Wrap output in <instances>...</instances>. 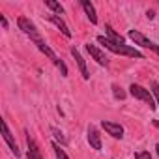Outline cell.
Here are the masks:
<instances>
[{"instance_id": "cell-20", "label": "cell", "mask_w": 159, "mask_h": 159, "mask_svg": "<svg viewBox=\"0 0 159 159\" xmlns=\"http://www.w3.org/2000/svg\"><path fill=\"white\" fill-rule=\"evenodd\" d=\"M135 159H152L150 152H135Z\"/></svg>"}, {"instance_id": "cell-14", "label": "cell", "mask_w": 159, "mask_h": 159, "mask_svg": "<svg viewBox=\"0 0 159 159\" xmlns=\"http://www.w3.org/2000/svg\"><path fill=\"white\" fill-rule=\"evenodd\" d=\"M105 30H107V34H109V39H111V41H114V43H118V45H125L124 38H122L120 34H116V32L112 30V26H111V25H105Z\"/></svg>"}, {"instance_id": "cell-8", "label": "cell", "mask_w": 159, "mask_h": 159, "mask_svg": "<svg viewBox=\"0 0 159 159\" xmlns=\"http://www.w3.org/2000/svg\"><path fill=\"white\" fill-rule=\"evenodd\" d=\"M101 127L114 139H122L124 137V127L120 124H114V122H109V120H103L101 122Z\"/></svg>"}, {"instance_id": "cell-21", "label": "cell", "mask_w": 159, "mask_h": 159, "mask_svg": "<svg viewBox=\"0 0 159 159\" xmlns=\"http://www.w3.org/2000/svg\"><path fill=\"white\" fill-rule=\"evenodd\" d=\"M0 21H2V26H4V28H8V21H6L4 15H0Z\"/></svg>"}, {"instance_id": "cell-4", "label": "cell", "mask_w": 159, "mask_h": 159, "mask_svg": "<svg viewBox=\"0 0 159 159\" xmlns=\"http://www.w3.org/2000/svg\"><path fill=\"white\" fill-rule=\"evenodd\" d=\"M129 94H131L135 99H140V101H144L146 105H150V109H155L153 96H152L150 90H146V88H142V86H139V84H131V86H129Z\"/></svg>"}, {"instance_id": "cell-23", "label": "cell", "mask_w": 159, "mask_h": 159, "mask_svg": "<svg viewBox=\"0 0 159 159\" xmlns=\"http://www.w3.org/2000/svg\"><path fill=\"white\" fill-rule=\"evenodd\" d=\"M153 125H155V127L159 129V120H153Z\"/></svg>"}, {"instance_id": "cell-19", "label": "cell", "mask_w": 159, "mask_h": 159, "mask_svg": "<svg viewBox=\"0 0 159 159\" xmlns=\"http://www.w3.org/2000/svg\"><path fill=\"white\" fill-rule=\"evenodd\" d=\"M150 88H152V94L155 96V99H157V105H159V84H157L155 81H152V83H150Z\"/></svg>"}, {"instance_id": "cell-7", "label": "cell", "mask_w": 159, "mask_h": 159, "mask_svg": "<svg viewBox=\"0 0 159 159\" xmlns=\"http://www.w3.org/2000/svg\"><path fill=\"white\" fill-rule=\"evenodd\" d=\"M86 51H88V54H90V56H92L99 66H105V67L109 66V58H107V56H105V52H103V51H99L96 45L88 43V45H86Z\"/></svg>"}, {"instance_id": "cell-18", "label": "cell", "mask_w": 159, "mask_h": 159, "mask_svg": "<svg viewBox=\"0 0 159 159\" xmlns=\"http://www.w3.org/2000/svg\"><path fill=\"white\" fill-rule=\"evenodd\" d=\"M51 131H52L54 139H56V140H60V144H66V137L62 135V131H58L56 127H51Z\"/></svg>"}, {"instance_id": "cell-13", "label": "cell", "mask_w": 159, "mask_h": 159, "mask_svg": "<svg viewBox=\"0 0 159 159\" xmlns=\"http://www.w3.org/2000/svg\"><path fill=\"white\" fill-rule=\"evenodd\" d=\"M81 6H83L84 13L88 15L90 23H92V25H96V23H98V15H96V8H94V4H92V2H88V0H83Z\"/></svg>"}, {"instance_id": "cell-24", "label": "cell", "mask_w": 159, "mask_h": 159, "mask_svg": "<svg viewBox=\"0 0 159 159\" xmlns=\"http://www.w3.org/2000/svg\"><path fill=\"white\" fill-rule=\"evenodd\" d=\"M155 150H157V155H159V144H157V146H155Z\"/></svg>"}, {"instance_id": "cell-1", "label": "cell", "mask_w": 159, "mask_h": 159, "mask_svg": "<svg viewBox=\"0 0 159 159\" xmlns=\"http://www.w3.org/2000/svg\"><path fill=\"white\" fill-rule=\"evenodd\" d=\"M98 43H101L105 49H109V51L114 52V54H124V56H131V58H139V60L144 58V54L139 52L135 47H129V45H118V43L111 41V39L105 38V36H98Z\"/></svg>"}, {"instance_id": "cell-9", "label": "cell", "mask_w": 159, "mask_h": 159, "mask_svg": "<svg viewBox=\"0 0 159 159\" xmlns=\"http://www.w3.org/2000/svg\"><path fill=\"white\" fill-rule=\"evenodd\" d=\"M71 54H73V58H75V62H77L79 69H81V73H83V79H84V81H88V79H90V71H88V67H86L84 58L81 56V52L77 51V47H71Z\"/></svg>"}, {"instance_id": "cell-16", "label": "cell", "mask_w": 159, "mask_h": 159, "mask_svg": "<svg viewBox=\"0 0 159 159\" xmlns=\"http://www.w3.org/2000/svg\"><path fill=\"white\" fill-rule=\"evenodd\" d=\"M52 150H54V155H56V159H69L67 157V153L58 146V144H52Z\"/></svg>"}, {"instance_id": "cell-3", "label": "cell", "mask_w": 159, "mask_h": 159, "mask_svg": "<svg viewBox=\"0 0 159 159\" xmlns=\"http://www.w3.org/2000/svg\"><path fill=\"white\" fill-rule=\"evenodd\" d=\"M17 25H19V28H21V30H23V32H25V34H26V36H28V38H30V39H32L36 45L43 41L41 34L38 32L36 25H34L30 19H26V17H19V19H17Z\"/></svg>"}, {"instance_id": "cell-22", "label": "cell", "mask_w": 159, "mask_h": 159, "mask_svg": "<svg viewBox=\"0 0 159 159\" xmlns=\"http://www.w3.org/2000/svg\"><path fill=\"white\" fill-rule=\"evenodd\" d=\"M146 17H148V19H153L155 15H153V11H148V13H146Z\"/></svg>"}, {"instance_id": "cell-15", "label": "cell", "mask_w": 159, "mask_h": 159, "mask_svg": "<svg viewBox=\"0 0 159 159\" xmlns=\"http://www.w3.org/2000/svg\"><path fill=\"white\" fill-rule=\"evenodd\" d=\"M45 4H47V6H49L56 15H62V13H64V8H62L58 2H54V0H45Z\"/></svg>"}, {"instance_id": "cell-17", "label": "cell", "mask_w": 159, "mask_h": 159, "mask_svg": "<svg viewBox=\"0 0 159 159\" xmlns=\"http://www.w3.org/2000/svg\"><path fill=\"white\" fill-rule=\"evenodd\" d=\"M112 94H114L116 99H125V92H124L118 84H112Z\"/></svg>"}, {"instance_id": "cell-5", "label": "cell", "mask_w": 159, "mask_h": 159, "mask_svg": "<svg viewBox=\"0 0 159 159\" xmlns=\"http://www.w3.org/2000/svg\"><path fill=\"white\" fill-rule=\"evenodd\" d=\"M129 38L137 43V45H140V47H146V49H150V51H153L155 54H159V45H155L152 39H148L144 34H140L139 30H129Z\"/></svg>"}, {"instance_id": "cell-2", "label": "cell", "mask_w": 159, "mask_h": 159, "mask_svg": "<svg viewBox=\"0 0 159 159\" xmlns=\"http://www.w3.org/2000/svg\"><path fill=\"white\" fill-rule=\"evenodd\" d=\"M36 47H38V49H39V51H41V52H43V54H45V56H47V58H49V60H51V62H52L58 69H60V75H62V77H67V66L64 64V60H60V58L56 56V52H54V51H52V49H51L45 41L38 43Z\"/></svg>"}, {"instance_id": "cell-12", "label": "cell", "mask_w": 159, "mask_h": 159, "mask_svg": "<svg viewBox=\"0 0 159 159\" xmlns=\"http://www.w3.org/2000/svg\"><path fill=\"white\" fill-rule=\"evenodd\" d=\"M49 21H51V23H52V25H54V26H56V28H58L66 38H71V30L67 28V25H66L58 15H49Z\"/></svg>"}, {"instance_id": "cell-11", "label": "cell", "mask_w": 159, "mask_h": 159, "mask_svg": "<svg viewBox=\"0 0 159 159\" xmlns=\"http://www.w3.org/2000/svg\"><path fill=\"white\" fill-rule=\"evenodd\" d=\"M26 146H28V159H43V155H41L38 144L34 142V139H32L30 135L26 137Z\"/></svg>"}, {"instance_id": "cell-10", "label": "cell", "mask_w": 159, "mask_h": 159, "mask_svg": "<svg viewBox=\"0 0 159 159\" xmlns=\"http://www.w3.org/2000/svg\"><path fill=\"white\" fill-rule=\"evenodd\" d=\"M88 144L94 150H101V135L96 125H88Z\"/></svg>"}, {"instance_id": "cell-6", "label": "cell", "mask_w": 159, "mask_h": 159, "mask_svg": "<svg viewBox=\"0 0 159 159\" xmlns=\"http://www.w3.org/2000/svg\"><path fill=\"white\" fill-rule=\"evenodd\" d=\"M2 137H4V140L8 142L10 150L15 153V157H19V155H21V152H19V146H17V142H15V137L11 135V131H10V127H8V124H6V122H2Z\"/></svg>"}]
</instances>
